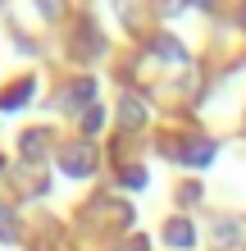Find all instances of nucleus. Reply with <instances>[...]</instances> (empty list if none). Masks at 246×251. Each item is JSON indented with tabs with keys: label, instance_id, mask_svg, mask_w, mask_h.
Returning a JSON list of instances; mask_svg holds the SVG:
<instances>
[{
	"label": "nucleus",
	"instance_id": "nucleus-1",
	"mask_svg": "<svg viewBox=\"0 0 246 251\" xmlns=\"http://www.w3.org/2000/svg\"><path fill=\"white\" fill-rule=\"evenodd\" d=\"M60 169L68 174V178H87V174H96V151L87 142H73L60 151Z\"/></svg>",
	"mask_w": 246,
	"mask_h": 251
},
{
	"label": "nucleus",
	"instance_id": "nucleus-2",
	"mask_svg": "<svg viewBox=\"0 0 246 251\" xmlns=\"http://www.w3.org/2000/svg\"><path fill=\"white\" fill-rule=\"evenodd\" d=\"M173 155H178L182 165H210V160H214V142H201V137L178 142V146H173Z\"/></svg>",
	"mask_w": 246,
	"mask_h": 251
},
{
	"label": "nucleus",
	"instance_id": "nucleus-3",
	"mask_svg": "<svg viewBox=\"0 0 246 251\" xmlns=\"http://www.w3.org/2000/svg\"><path fill=\"white\" fill-rule=\"evenodd\" d=\"M119 124L123 128H141V124H146V105H141L137 96H123L119 100Z\"/></svg>",
	"mask_w": 246,
	"mask_h": 251
},
{
	"label": "nucleus",
	"instance_id": "nucleus-4",
	"mask_svg": "<svg viewBox=\"0 0 246 251\" xmlns=\"http://www.w3.org/2000/svg\"><path fill=\"white\" fill-rule=\"evenodd\" d=\"M164 242H169V247H178V251H187V247L196 242V233H192V224H187V219H169Z\"/></svg>",
	"mask_w": 246,
	"mask_h": 251
},
{
	"label": "nucleus",
	"instance_id": "nucleus-5",
	"mask_svg": "<svg viewBox=\"0 0 246 251\" xmlns=\"http://www.w3.org/2000/svg\"><path fill=\"white\" fill-rule=\"evenodd\" d=\"M32 92H37V87H32V78H23V82H14L9 92H0V110H19L23 100H32Z\"/></svg>",
	"mask_w": 246,
	"mask_h": 251
},
{
	"label": "nucleus",
	"instance_id": "nucleus-6",
	"mask_svg": "<svg viewBox=\"0 0 246 251\" xmlns=\"http://www.w3.org/2000/svg\"><path fill=\"white\" fill-rule=\"evenodd\" d=\"M78 37H82V46H78V55H82V60L100 55V41H96V23H91V19H82V23H78Z\"/></svg>",
	"mask_w": 246,
	"mask_h": 251
},
{
	"label": "nucleus",
	"instance_id": "nucleus-7",
	"mask_svg": "<svg viewBox=\"0 0 246 251\" xmlns=\"http://www.w3.org/2000/svg\"><path fill=\"white\" fill-rule=\"evenodd\" d=\"M151 50L160 55V60H178V64L187 60V50H182V46H178L173 37H155V41H151Z\"/></svg>",
	"mask_w": 246,
	"mask_h": 251
},
{
	"label": "nucleus",
	"instance_id": "nucleus-8",
	"mask_svg": "<svg viewBox=\"0 0 246 251\" xmlns=\"http://www.w3.org/2000/svg\"><path fill=\"white\" fill-rule=\"evenodd\" d=\"M91 92H96V78H78L64 92V105H82V100H91Z\"/></svg>",
	"mask_w": 246,
	"mask_h": 251
},
{
	"label": "nucleus",
	"instance_id": "nucleus-9",
	"mask_svg": "<svg viewBox=\"0 0 246 251\" xmlns=\"http://www.w3.org/2000/svg\"><path fill=\"white\" fill-rule=\"evenodd\" d=\"M0 242H19V219L5 201H0Z\"/></svg>",
	"mask_w": 246,
	"mask_h": 251
},
{
	"label": "nucleus",
	"instance_id": "nucleus-10",
	"mask_svg": "<svg viewBox=\"0 0 246 251\" xmlns=\"http://www.w3.org/2000/svg\"><path fill=\"white\" fill-rule=\"evenodd\" d=\"M237 238H242V224H237V219H219V228H214V242L228 247V242H237Z\"/></svg>",
	"mask_w": 246,
	"mask_h": 251
},
{
	"label": "nucleus",
	"instance_id": "nucleus-11",
	"mask_svg": "<svg viewBox=\"0 0 246 251\" xmlns=\"http://www.w3.org/2000/svg\"><path fill=\"white\" fill-rule=\"evenodd\" d=\"M100 124H105V110H100V105L82 110V128H87V132H100Z\"/></svg>",
	"mask_w": 246,
	"mask_h": 251
},
{
	"label": "nucleus",
	"instance_id": "nucleus-12",
	"mask_svg": "<svg viewBox=\"0 0 246 251\" xmlns=\"http://www.w3.org/2000/svg\"><path fill=\"white\" fill-rule=\"evenodd\" d=\"M123 187H146V169H141V165H128L123 169Z\"/></svg>",
	"mask_w": 246,
	"mask_h": 251
},
{
	"label": "nucleus",
	"instance_id": "nucleus-13",
	"mask_svg": "<svg viewBox=\"0 0 246 251\" xmlns=\"http://www.w3.org/2000/svg\"><path fill=\"white\" fill-rule=\"evenodd\" d=\"M123 251H146V238H133V242H128Z\"/></svg>",
	"mask_w": 246,
	"mask_h": 251
}]
</instances>
